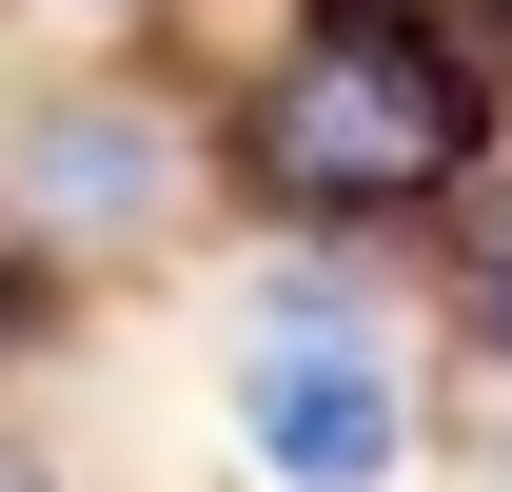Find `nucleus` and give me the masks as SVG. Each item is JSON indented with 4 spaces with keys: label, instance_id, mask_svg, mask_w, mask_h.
<instances>
[{
    "label": "nucleus",
    "instance_id": "f257e3e1",
    "mask_svg": "<svg viewBox=\"0 0 512 492\" xmlns=\"http://www.w3.org/2000/svg\"><path fill=\"white\" fill-rule=\"evenodd\" d=\"M237 158H256L276 217H414V197L473 158V79H453L434 20H375V0H355V20H316L296 60L256 79Z\"/></svg>",
    "mask_w": 512,
    "mask_h": 492
},
{
    "label": "nucleus",
    "instance_id": "f03ea898",
    "mask_svg": "<svg viewBox=\"0 0 512 492\" xmlns=\"http://www.w3.org/2000/svg\"><path fill=\"white\" fill-rule=\"evenodd\" d=\"M237 414H256V453H276L296 492H394V453H414V374L355 355V335H276V355L237 374Z\"/></svg>",
    "mask_w": 512,
    "mask_h": 492
},
{
    "label": "nucleus",
    "instance_id": "7ed1b4c3",
    "mask_svg": "<svg viewBox=\"0 0 512 492\" xmlns=\"http://www.w3.org/2000/svg\"><path fill=\"white\" fill-rule=\"evenodd\" d=\"M40 217H60V237H138V217H158V138L138 119H40Z\"/></svg>",
    "mask_w": 512,
    "mask_h": 492
}]
</instances>
